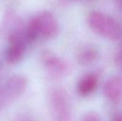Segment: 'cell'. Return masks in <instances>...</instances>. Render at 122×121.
I'll return each instance as SVG.
<instances>
[{
    "instance_id": "4",
    "label": "cell",
    "mask_w": 122,
    "mask_h": 121,
    "mask_svg": "<svg viewBox=\"0 0 122 121\" xmlns=\"http://www.w3.org/2000/svg\"><path fill=\"white\" fill-rule=\"evenodd\" d=\"M39 36L48 39L54 37L59 32V24L55 17L49 12H43L36 16Z\"/></svg>"
},
{
    "instance_id": "3",
    "label": "cell",
    "mask_w": 122,
    "mask_h": 121,
    "mask_svg": "<svg viewBox=\"0 0 122 121\" xmlns=\"http://www.w3.org/2000/svg\"><path fill=\"white\" fill-rule=\"evenodd\" d=\"M41 63L49 74L53 78H61L70 71L69 63L54 53L46 50L41 54Z\"/></svg>"
},
{
    "instance_id": "13",
    "label": "cell",
    "mask_w": 122,
    "mask_h": 121,
    "mask_svg": "<svg viewBox=\"0 0 122 121\" xmlns=\"http://www.w3.org/2000/svg\"><path fill=\"white\" fill-rule=\"evenodd\" d=\"M113 121H122V116H116Z\"/></svg>"
},
{
    "instance_id": "10",
    "label": "cell",
    "mask_w": 122,
    "mask_h": 121,
    "mask_svg": "<svg viewBox=\"0 0 122 121\" xmlns=\"http://www.w3.org/2000/svg\"><path fill=\"white\" fill-rule=\"evenodd\" d=\"M11 102V101L8 96L3 83H0V111H1L6 105H8Z\"/></svg>"
},
{
    "instance_id": "1",
    "label": "cell",
    "mask_w": 122,
    "mask_h": 121,
    "mask_svg": "<svg viewBox=\"0 0 122 121\" xmlns=\"http://www.w3.org/2000/svg\"><path fill=\"white\" fill-rule=\"evenodd\" d=\"M88 25L97 34L109 40L116 41L121 36L119 24L109 16L99 11L90 12L87 17Z\"/></svg>"
},
{
    "instance_id": "14",
    "label": "cell",
    "mask_w": 122,
    "mask_h": 121,
    "mask_svg": "<svg viewBox=\"0 0 122 121\" xmlns=\"http://www.w3.org/2000/svg\"><path fill=\"white\" fill-rule=\"evenodd\" d=\"M69 1H87V0H67Z\"/></svg>"
},
{
    "instance_id": "5",
    "label": "cell",
    "mask_w": 122,
    "mask_h": 121,
    "mask_svg": "<svg viewBox=\"0 0 122 121\" xmlns=\"http://www.w3.org/2000/svg\"><path fill=\"white\" fill-rule=\"evenodd\" d=\"M3 83L10 100L13 101L24 93L28 81L25 76L16 74L8 78Z\"/></svg>"
},
{
    "instance_id": "9",
    "label": "cell",
    "mask_w": 122,
    "mask_h": 121,
    "mask_svg": "<svg viewBox=\"0 0 122 121\" xmlns=\"http://www.w3.org/2000/svg\"><path fill=\"white\" fill-rule=\"evenodd\" d=\"M99 57L97 50L92 47H86L82 48L76 55L77 62L80 65L86 66L95 62Z\"/></svg>"
},
{
    "instance_id": "2",
    "label": "cell",
    "mask_w": 122,
    "mask_h": 121,
    "mask_svg": "<svg viewBox=\"0 0 122 121\" xmlns=\"http://www.w3.org/2000/svg\"><path fill=\"white\" fill-rule=\"evenodd\" d=\"M49 103L52 121H71V108L69 97L61 88H55L49 96Z\"/></svg>"
},
{
    "instance_id": "8",
    "label": "cell",
    "mask_w": 122,
    "mask_h": 121,
    "mask_svg": "<svg viewBox=\"0 0 122 121\" xmlns=\"http://www.w3.org/2000/svg\"><path fill=\"white\" fill-rule=\"evenodd\" d=\"M99 78L94 73H89L81 78L77 86V91L81 96H87L92 93L97 87Z\"/></svg>"
},
{
    "instance_id": "15",
    "label": "cell",
    "mask_w": 122,
    "mask_h": 121,
    "mask_svg": "<svg viewBox=\"0 0 122 121\" xmlns=\"http://www.w3.org/2000/svg\"></svg>"
},
{
    "instance_id": "11",
    "label": "cell",
    "mask_w": 122,
    "mask_h": 121,
    "mask_svg": "<svg viewBox=\"0 0 122 121\" xmlns=\"http://www.w3.org/2000/svg\"><path fill=\"white\" fill-rule=\"evenodd\" d=\"M81 121H101V119L99 115L96 113L89 112L82 118Z\"/></svg>"
},
{
    "instance_id": "7",
    "label": "cell",
    "mask_w": 122,
    "mask_h": 121,
    "mask_svg": "<svg viewBox=\"0 0 122 121\" xmlns=\"http://www.w3.org/2000/svg\"><path fill=\"white\" fill-rule=\"evenodd\" d=\"M104 93L106 98L114 103L122 100V79L118 76L109 78L104 86Z\"/></svg>"
},
{
    "instance_id": "12",
    "label": "cell",
    "mask_w": 122,
    "mask_h": 121,
    "mask_svg": "<svg viewBox=\"0 0 122 121\" xmlns=\"http://www.w3.org/2000/svg\"><path fill=\"white\" fill-rule=\"evenodd\" d=\"M14 121H36L34 118H31L29 116H26V115H21L19 116L16 118V119Z\"/></svg>"
},
{
    "instance_id": "6",
    "label": "cell",
    "mask_w": 122,
    "mask_h": 121,
    "mask_svg": "<svg viewBox=\"0 0 122 121\" xmlns=\"http://www.w3.org/2000/svg\"><path fill=\"white\" fill-rule=\"evenodd\" d=\"M9 46L5 52L6 61L11 64L19 63L24 56L26 46L21 36L9 39Z\"/></svg>"
}]
</instances>
